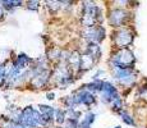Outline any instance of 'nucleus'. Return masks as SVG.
<instances>
[{
	"label": "nucleus",
	"instance_id": "14",
	"mask_svg": "<svg viewBox=\"0 0 147 128\" xmlns=\"http://www.w3.org/2000/svg\"><path fill=\"white\" fill-rule=\"evenodd\" d=\"M121 108H123V101H121L120 96H118V98H115L111 102V109L115 110V112H118V113H120Z\"/></svg>",
	"mask_w": 147,
	"mask_h": 128
},
{
	"label": "nucleus",
	"instance_id": "25",
	"mask_svg": "<svg viewBox=\"0 0 147 128\" xmlns=\"http://www.w3.org/2000/svg\"><path fill=\"white\" fill-rule=\"evenodd\" d=\"M59 128H61V127H59Z\"/></svg>",
	"mask_w": 147,
	"mask_h": 128
},
{
	"label": "nucleus",
	"instance_id": "23",
	"mask_svg": "<svg viewBox=\"0 0 147 128\" xmlns=\"http://www.w3.org/2000/svg\"><path fill=\"white\" fill-rule=\"evenodd\" d=\"M115 128H121V127H120V126H118V127H115Z\"/></svg>",
	"mask_w": 147,
	"mask_h": 128
},
{
	"label": "nucleus",
	"instance_id": "24",
	"mask_svg": "<svg viewBox=\"0 0 147 128\" xmlns=\"http://www.w3.org/2000/svg\"><path fill=\"white\" fill-rule=\"evenodd\" d=\"M0 10H1V8H0Z\"/></svg>",
	"mask_w": 147,
	"mask_h": 128
},
{
	"label": "nucleus",
	"instance_id": "7",
	"mask_svg": "<svg viewBox=\"0 0 147 128\" xmlns=\"http://www.w3.org/2000/svg\"><path fill=\"white\" fill-rule=\"evenodd\" d=\"M118 96H119V93H118L117 87L113 83H110V82L104 81V86L102 90H101V101L104 104H111L113 100L115 98H118Z\"/></svg>",
	"mask_w": 147,
	"mask_h": 128
},
{
	"label": "nucleus",
	"instance_id": "12",
	"mask_svg": "<svg viewBox=\"0 0 147 128\" xmlns=\"http://www.w3.org/2000/svg\"><path fill=\"white\" fill-rule=\"evenodd\" d=\"M119 115L121 116V121L124 122L125 124H128V126H136V122H134V119H133V116H132L129 113H127V112H124V110H121V112L119 113Z\"/></svg>",
	"mask_w": 147,
	"mask_h": 128
},
{
	"label": "nucleus",
	"instance_id": "16",
	"mask_svg": "<svg viewBox=\"0 0 147 128\" xmlns=\"http://www.w3.org/2000/svg\"><path fill=\"white\" fill-rule=\"evenodd\" d=\"M3 4V8L4 9H12V8H16V7H19L22 5V1H1Z\"/></svg>",
	"mask_w": 147,
	"mask_h": 128
},
{
	"label": "nucleus",
	"instance_id": "20",
	"mask_svg": "<svg viewBox=\"0 0 147 128\" xmlns=\"http://www.w3.org/2000/svg\"><path fill=\"white\" fill-rule=\"evenodd\" d=\"M46 4H47V8H50V9L58 10L59 8H60V4H61V3H60V1H47Z\"/></svg>",
	"mask_w": 147,
	"mask_h": 128
},
{
	"label": "nucleus",
	"instance_id": "4",
	"mask_svg": "<svg viewBox=\"0 0 147 128\" xmlns=\"http://www.w3.org/2000/svg\"><path fill=\"white\" fill-rule=\"evenodd\" d=\"M129 14L127 10L120 9V8H115V9H111L109 12V23L113 26V27H121V26L125 24V22L128 21Z\"/></svg>",
	"mask_w": 147,
	"mask_h": 128
},
{
	"label": "nucleus",
	"instance_id": "19",
	"mask_svg": "<svg viewBox=\"0 0 147 128\" xmlns=\"http://www.w3.org/2000/svg\"><path fill=\"white\" fill-rule=\"evenodd\" d=\"M138 95L142 99H146L147 100V85H143V86H141L138 89Z\"/></svg>",
	"mask_w": 147,
	"mask_h": 128
},
{
	"label": "nucleus",
	"instance_id": "3",
	"mask_svg": "<svg viewBox=\"0 0 147 128\" xmlns=\"http://www.w3.org/2000/svg\"><path fill=\"white\" fill-rule=\"evenodd\" d=\"M114 78L121 86H132L137 79V73L133 69H114L113 70Z\"/></svg>",
	"mask_w": 147,
	"mask_h": 128
},
{
	"label": "nucleus",
	"instance_id": "8",
	"mask_svg": "<svg viewBox=\"0 0 147 128\" xmlns=\"http://www.w3.org/2000/svg\"><path fill=\"white\" fill-rule=\"evenodd\" d=\"M49 78H50V72H49V70H46V69L40 70L37 74L33 76V78H32V86H35L36 89H41L42 86H45V85L47 83Z\"/></svg>",
	"mask_w": 147,
	"mask_h": 128
},
{
	"label": "nucleus",
	"instance_id": "22",
	"mask_svg": "<svg viewBox=\"0 0 147 128\" xmlns=\"http://www.w3.org/2000/svg\"><path fill=\"white\" fill-rule=\"evenodd\" d=\"M46 99H47V100H54V93H53V92L47 93V95H46Z\"/></svg>",
	"mask_w": 147,
	"mask_h": 128
},
{
	"label": "nucleus",
	"instance_id": "1",
	"mask_svg": "<svg viewBox=\"0 0 147 128\" xmlns=\"http://www.w3.org/2000/svg\"><path fill=\"white\" fill-rule=\"evenodd\" d=\"M110 63L113 65V69H133L136 56L133 51L129 49H119L111 56Z\"/></svg>",
	"mask_w": 147,
	"mask_h": 128
},
{
	"label": "nucleus",
	"instance_id": "21",
	"mask_svg": "<svg viewBox=\"0 0 147 128\" xmlns=\"http://www.w3.org/2000/svg\"><path fill=\"white\" fill-rule=\"evenodd\" d=\"M4 78H5V68L3 65H0V86H1Z\"/></svg>",
	"mask_w": 147,
	"mask_h": 128
},
{
	"label": "nucleus",
	"instance_id": "5",
	"mask_svg": "<svg viewBox=\"0 0 147 128\" xmlns=\"http://www.w3.org/2000/svg\"><path fill=\"white\" fill-rule=\"evenodd\" d=\"M72 98H73L74 105H86V106H90V105L96 102V98L94 93L84 89L78 90L76 93H73Z\"/></svg>",
	"mask_w": 147,
	"mask_h": 128
},
{
	"label": "nucleus",
	"instance_id": "15",
	"mask_svg": "<svg viewBox=\"0 0 147 128\" xmlns=\"http://www.w3.org/2000/svg\"><path fill=\"white\" fill-rule=\"evenodd\" d=\"M38 110H40L41 114H54L55 110H54L53 106H49V105H38Z\"/></svg>",
	"mask_w": 147,
	"mask_h": 128
},
{
	"label": "nucleus",
	"instance_id": "9",
	"mask_svg": "<svg viewBox=\"0 0 147 128\" xmlns=\"http://www.w3.org/2000/svg\"><path fill=\"white\" fill-rule=\"evenodd\" d=\"M96 63V60L94 58H92L90 54L84 53L83 55H82V59H81V65H80V70L82 72H84V70H88L92 68V65Z\"/></svg>",
	"mask_w": 147,
	"mask_h": 128
},
{
	"label": "nucleus",
	"instance_id": "17",
	"mask_svg": "<svg viewBox=\"0 0 147 128\" xmlns=\"http://www.w3.org/2000/svg\"><path fill=\"white\" fill-rule=\"evenodd\" d=\"M78 126H80L78 119H73V118L67 119V128H78Z\"/></svg>",
	"mask_w": 147,
	"mask_h": 128
},
{
	"label": "nucleus",
	"instance_id": "6",
	"mask_svg": "<svg viewBox=\"0 0 147 128\" xmlns=\"http://www.w3.org/2000/svg\"><path fill=\"white\" fill-rule=\"evenodd\" d=\"M105 28L102 26H95V27H90L86 28L83 31V37H86L90 42H95L98 44L105 39Z\"/></svg>",
	"mask_w": 147,
	"mask_h": 128
},
{
	"label": "nucleus",
	"instance_id": "13",
	"mask_svg": "<svg viewBox=\"0 0 147 128\" xmlns=\"http://www.w3.org/2000/svg\"><path fill=\"white\" fill-rule=\"evenodd\" d=\"M67 113H65V110H63V109H58V110H55V121L58 122L59 124H63L64 122H67Z\"/></svg>",
	"mask_w": 147,
	"mask_h": 128
},
{
	"label": "nucleus",
	"instance_id": "10",
	"mask_svg": "<svg viewBox=\"0 0 147 128\" xmlns=\"http://www.w3.org/2000/svg\"><path fill=\"white\" fill-rule=\"evenodd\" d=\"M86 53L90 54L96 62L100 60V58H101V49L98 46V44H95V42H90L88 46H87Z\"/></svg>",
	"mask_w": 147,
	"mask_h": 128
},
{
	"label": "nucleus",
	"instance_id": "2",
	"mask_svg": "<svg viewBox=\"0 0 147 128\" xmlns=\"http://www.w3.org/2000/svg\"><path fill=\"white\" fill-rule=\"evenodd\" d=\"M134 40V33L129 28H120L113 36V41L119 49H128Z\"/></svg>",
	"mask_w": 147,
	"mask_h": 128
},
{
	"label": "nucleus",
	"instance_id": "11",
	"mask_svg": "<svg viewBox=\"0 0 147 128\" xmlns=\"http://www.w3.org/2000/svg\"><path fill=\"white\" fill-rule=\"evenodd\" d=\"M95 118H96L95 113L88 112L86 115H84V118L80 122V126H78V128H91L92 123L95 122Z\"/></svg>",
	"mask_w": 147,
	"mask_h": 128
},
{
	"label": "nucleus",
	"instance_id": "18",
	"mask_svg": "<svg viewBox=\"0 0 147 128\" xmlns=\"http://www.w3.org/2000/svg\"><path fill=\"white\" fill-rule=\"evenodd\" d=\"M27 8L30 10H38V8H40V1H35V0L27 1Z\"/></svg>",
	"mask_w": 147,
	"mask_h": 128
}]
</instances>
